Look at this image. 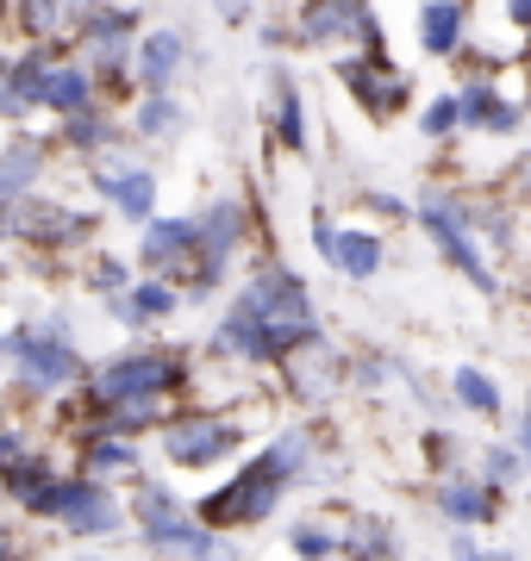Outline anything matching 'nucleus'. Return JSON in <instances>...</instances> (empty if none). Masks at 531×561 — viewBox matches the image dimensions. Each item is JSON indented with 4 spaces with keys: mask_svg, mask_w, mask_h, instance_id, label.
<instances>
[{
    "mask_svg": "<svg viewBox=\"0 0 531 561\" xmlns=\"http://www.w3.org/2000/svg\"><path fill=\"white\" fill-rule=\"evenodd\" d=\"M0 13H7V7H0Z\"/></svg>",
    "mask_w": 531,
    "mask_h": 561,
    "instance_id": "44",
    "label": "nucleus"
},
{
    "mask_svg": "<svg viewBox=\"0 0 531 561\" xmlns=\"http://www.w3.org/2000/svg\"><path fill=\"white\" fill-rule=\"evenodd\" d=\"M25 505H32L38 518H63L76 537H106V530H120V505L106 500V486H94V481H50Z\"/></svg>",
    "mask_w": 531,
    "mask_h": 561,
    "instance_id": "3",
    "label": "nucleus"
},
{
    "mask_svg": "<svg viewBox=\"0 0 531 561\" xmlns=\"http://www.w3.org/2000/svg\"><path fill=\"white\" fill-rule=\"evenodd\" d=\"M507 20H512V25H531V0H512V7H507Z\"/></svg>",
    "mask_w": 531,
    "mask_h": 561,
    "instance_id": "41",
    "label": "nucleus"
},
{
    "mask_svg": "<svg viewBox=\"0 0 531 561\" xmlns=\"http://www.w3.org/2000/svg\"><path fill=\"white\" fill-rule=\"evenodd\" d=\"M344 81H350V94H357L369 113H394V106L407 101V76H400V69H388L382 57L344 62Z\"/></svg>",
    "mask_w": 531,
    "mask_h": 561,
    "instance_id": "12",
    "label": "nucleus"
},
{
    "mask_svg": "<svg viewBox=\"0 0 531 561\" xmlns=\"http://www.w3.org/2000/svg\"><path fill=\"white\" fill-rule=\"evenodd\" d=\"M526 461H531V405H526Z\"/></svg>",
    "mask_w": 531,
    "mask_h": 561,
    "instance_id": "43",
    "label": "nucleus"
},
{
    "mask_svg": "<svg viewBox=\"0 0 531 561\" xmlns=\"http://www.w3.org/2000/svg\"><path fill=\"white\" fill-rule=\"evenodd\" d=\"M138 256L150 262V268H169V262H188L194 256V225L188 219H150L144 225V243Z\"/></svg>",
    "mask_w": 531,
    "mask_h": 561,
    "instance_id": "14",
    "label": "nucleus"
},
{
    "mask_svg": "<svg viewBox=\"0 0 531 561\" xmlns=\"http://www.w3.org/2000/svg\"><path fill=\"white\" fill-rule=\"evenodd\" d=\"M169 306H176V287H163V280H144V287H132V312H138V319H163Z\"/></svg>",
    "mask_w": 531,
    "mask_h": 561,
    "instance_id": "29",
    "label": "nucleus"
},
{
    "mask_svg": "<svg viewBox=\"0 0 531 561\" xmlns=\"http://www.w3.org/2000/svg\"><path fill=\"white\" fill-rule=\"evenodd\" d=\"M313 337V294L287 268H269L238 294L231 319L219 324V343L245 362H275L294 356L301 343Z\"/></svg>",
    "mask_w": 531,
    "mask_h": 561,
    "instance_id": "1",
    "label": "nucleus"
},
{
    "mask_svg": "<svg viewBox=\"0 0 531 561\" xmlns=\"http://www.w3.org/2000/svg\"><path fill=\"white\" fill-rule=\"evenodd\" d=\"M7 461H20V431H0V468Z\"/></svg>",
    "mask_w": 531,
    "mask_h": 561,
    "instance_id": "39",
    "label": "nucleus"
},
{
    "mask_svg": "<svg viewBox=\"0 0 531 561\" xmlns=\"http://www.w3.org/2000/svg\"><path fill=\"white\" fill-rule=\"evenodd\" d=\"M38 169H44V144L38 138H13L7 144V157H0V206L25 201V187L38 181Z\"/></svg>",
    "mask_w": 531,
    "mask_h": 561,
    "instance_id": "15",
    "label": "nucleus"
},
{
    "mask_svg": "<svg viewBox=\"0 0 531 561\" xmlns=\"http://www.w3.org/2000/svg\"><path fill=\"white\" fill-rule=\"evenodd\" d=\"M344 549L357 561H400V549H394V530L382 518H357L350 524V537H344Z\"/></svg>",
    "mask_w": 531,
    "mask_h": 561,
    "instance_id": "21",
    "label": "nucleus"
},
{
    "mask_svg": "<svg viewBox=\"0 0 531 561\" xmlns=\"http://www.w3.org/2000/svg\"><path fill=\"white\" fill-rule=\"evenodd\" d=\"M94 287H101L106 300H113V294H125V268H120L113 256H106V262H94Z\"/></svg>",
    "mask_w": 531,
    "mask_h": 561,
    "instance_id": "36",
    "label": "nucleus"
},
{
    "mask_svg": "<svg viewBox=\"0 0 531 561\" xmlns=\"http://www.w3.org/2000/svg\"><path fill=\"white\" fill-rule=\"evenodd\" d=\"M138 518H144V537H150V549H182V556H194V561H213V556H219V542L206 537L194 518H182L163 486H144V493H138Z\"/></svg>",
    "mask_w": 531,
    "mask_h": 561,
    "instance_id": "6",
    "label": "nucleus"
},
{
    "mask_svg": "<svg viewBox=\"0 0 531 561\" xmlns=\"http://www.w3.org/2000/svg\"><path fill=\"white\" fill-rule=\"evenodd\" d=\"M20 113H25V106L13 101V62L0 57V119H20Z\"/></svg>",
    "mask_w": 531,
    "mask_h": 561,
    "instance_id": "37",
    "label": "nucleus"
},
{
    "mask_svg": "<svg viewBox=\"0 0 531 561\" xmlns=\"http://www.w3.org/2000/svg\"><path fill=\"white\" fill-rule=\"evenodd\" d=\"M263 456L275 461V468H282V481H294V474H301V468H307V456H313V443L301 437V431H282V437L269 443Z\"/></svg>",
    "mask_w": 531,
    "mask_h": 561,
    "instance_id": "26",
    "label": "nucleus"
},
{
    "mask_svg": "<svg viewBox=\"0 0 531 561\" xmlns=\"http://www.w3.org/2000/svg\"><path fill=\"white\" fill-rule=\"evenodd\" d=\"M426 225H431V238H438V250H444L463 275L482 287V294H494V275H488V262L475 256V238H470V225H463V213L444 201V194H431L426 201Z\"/></svg>",
    "mask_w": 531,
    "mask_h": 561,
    "instance_id": "9",
    "label": "nucleus"
},
{
    "mask_svg": "<svg viewBox=\"0 0 531 561\" xmlns=\"http://www.w3.org/2000/svg\"><path fill=\"white\" fill-rule=\"evenodd\" d=\"M512 187H519V194H531V157L512 162Z\"/></svg>",
    "mask_w": 531,
    "mask_h": 561,
    "instance_id": "40",
    "label": "nucleus"
},
{
    "mask_svg": "<svg viewBox=\"0 0 531 561\" xmlns=\"http://www.w3.org/2000/svg\"><path fill=\"white\" fill-rule=\"evenodd\" d=\"M0 350L20 362L32 387H69V381H82V356L63 343V331H13V337H0Z\"/></svg>",
    "mask_w": 531,
    "mask_h": 561,
    "instance_id": "5",
    "label": "nucleus"
},
{
    "mask_svg": "<svg viewBox=\"0 0 531 561\" xmlns=\"http://www.w3.org/2000/svg\"><path fill=\"white\" fill-rule=\"evenodd\" d=\"M456 400L475 405V412H500V387H494L482 368H456Z\"/></svg>",
    "mask_w": 531,
    "mask_h": 561,
    "instance_id": "27",
    "label": "nucleus"
},
{
    "mask_svg": "<svg viewBox=\"0 0 531 561\" xmlns=\"http://www.w3.org/2000/svg\"><path fill=\"white\" fill-rule=\"evenodd\" d=\"M163 419V393H144V400H125V405H106V424L113 431H144V424Z\"/></svg>",
    "mask_w": 531,
    "mask_h": 561,
    "instance_id": "25",
    "label": "nucleus"
},
{
    "mask_svg": "<svg viewBox=\"0 0 531 561\" xmlns=\"http://www.w3.org/2000/svg\"><path fill=\"white\" fill-rule=\"evenodd\" d=\"M94 181H101V194H113V206H120L125 219H150V206H157V181L144 175V169L101 162V169H94Z\"/></svg>",
    "mask_w": 531,
    "mask_h": 561,
    "instance_id": "13",
    "label": "nucleus"
},
{
    "mask_svg": "<svg viewBox=\"0 0 531 561\" xmlns=\"http://www.w3.org/2000/svg\"><path fill=\"white\" fill-rule=\"evenodd\" d=\"M138 131L144 138H176V131H182V106L169 101V94H150L144 113H138Z\"/></svg>",
    "mask_w": 531,
    "mask_h": 561,
    "instance_id": "24",
    "label": "nucleus"
},
{
    "mask_svg": "<svg viewBox=\"0 0 531 561\" xmlns=\"http://www.w3.org/2000/svg\"><path fill=\"white\" fill-rule=\"evenodd\" d=\"M88 468H132V449L120 437H88Z\"/></svg>",
    "mask_w": 531,
    "mask_h": 561,
    "instance_id": "31",
    "label": "nucleus"
},
{
    "mask_svg": "<svg viewBox=\"0 0 531 561\" xmlns=\"http://www.w3.org/2000/svg\"><path fill=\"white\" fill-rule=\"evenodd\" d=\"M282 486H287L282 468H275L269 456L250 461L231 486H219V493H206V500H201V530H206V524H257V518H269L275 500H282Z\"/></svg>",
    "mask_w": 531,
    "mask_h": 561,
    "instance_id": "2",
    "label": "nucleus"
},
{
    "mask_svg": "<svg viewBox=\"0 0 531 561\" xmlns=\"http://www.w3.org/2000/svg\"><path fill=\"white\" fill-rule=\"evenodd\" d=\"M163 449L176 468H206V461H225L238 449V424L219 412H194V419H176L163 431Z\"/></svg>",
    "mask_w": 531,
    "mask_h": 561,
    "instance_id": "7",
    "label": "nucleus"
},
{
    "mask_svg": "<svg viewBox=\"0 0 531 561\" xmlns=\"http://www.w3.org/2000/svg\"><path fill=\"white\" fill-rule=\"evenodd\" d=\"M331 549H338V542H331L319 524H301V530H294V556H301V561H326Z\"/></svg>",
    "mask_w": 531,
    "mask_h": 561,
    "instance_id": "32",
    "label": "nucleus"
},
{
    "mask_svg": "<svg viewBox=\"0 0 531 561\" xmlns=\"http://www.w3.org/2000/svg\"><path fill=\"white\" fill-rule=\"evenodd\" d=\"M0 231H13V238L25 243H76L88 238V219L82 213H63L57 201H13V206H0Z\"/></svg>",
    "mask_w": 531,
    "mask_h": 561,
    "instance_id": "8",
    "label": "nucleus"
},
{
    "mask_svg": "<svg viewBox=\"0 0 531 561\" xmlns=\"http://www.w3.org/2000/svg\"><path fill=\"white\" fill-rule=\"evenodd\" d=\"M69 144H76V150H94V144H106V125H101V113H94V106L69 119Z\"/></svg>",
    "mask_w": 531,
    "mask_h": 561,
    "instance_id": "33",
    "label": "nucleus"
},
{
    "mask_svg": "<svg viewBox=\"0 0 531 561\" xmlns=\"http://www.w3.org/2000/svg\"><path fill=\"white\" fill-rule=\"evenodd\" d=\"M363 13L369 7H313L301 20V38L307 44H338L344 32H363Z\"/></svg>",
    "mask_w": 531,
    "mask_h": 561,
    "instance_id": "19",
    "label": "nucleus"
},
{
    "mask_svg": "<svg viewBox=\"0 0 531 561\" xmlns=\"http://www.w3.org/2000/svg\"><path fill=\"white\" fill-rule=\"evenodd\" d=\"M176 62H182V38L176 32H157V38L138 44V76L150 81V94H163V81L176 76Z\"/></svg>",
    "mask_w": 531,
    "mask_h": 561,
    "instance_id": "18",
    "label": "nucleus"
},
{
    "mask_svg": "<svg viewBox=\"0 0 531 561\" xmlns=\"http://www.w3.org/2000/svg\"><path fill=\"white\" fill-rule=\"evenodd\" d=\"M494 101H500V94H494V88H482V81H475V88H463V94H450V106H456V125H488Z\"/></svg>",
    "mask_w": 531,
    "mask_h": 561,
    "instance_id": "28",
    "label": "nucleus"
},
{
    "mask_svg": "<svg viewBox=\"0 0 531 561\" xmlns=\"http://www.w3.org/2000/svg\"><path fill=\"white\" fill-rule=\"evenodd\" d=\"M0 561H13V537H0Z\"/></svg>",
    "mask_w": 531,
    "mask_h": 561,
    "instance_id": "42",
    "label": "nucleus"
},
{
    "mask_svg": "<svg viewBox=\"0 0 531 561\" xmlns=\"http://www.w3.org/2000/svg\"><path fill=\"white\" fill-rule=\"evenodd\" d=\"M419 125H426L431 138H444V131H456V106H450V94H444V101H431V106H426V119H419Z\"/></svg>",
    "mask_w": 531,
    "mask_h": 561,
    "instance_id": "34",
    "label": "nucleus"
},
{
    "mask_svg": "<svg viewBox=\"0 0 531 561\" xmlns=\"http://www.w3.org/2000/svg\"><path fill=\"white\" fill-rule=\"evenodd\" d=\"M282 138L301 150L307 144V113H301V94H294V81H282Z\"/></svg>",
    "mask_w": 531,
    "mask_h": 561,
    "instance_id": "30",
    "label": "nucleus"
},
{
    "mask_svg": "<svg viewBox=\"0 0 531 561\" xmlns=\"http://www.w3.org/2000/svg\"><path fill=\"white\" fill-rule=\"evenodd\" d=\"M313 243H319V256L338 262L344 275H375L382 268V238L375 231H338L331 219H313Z\"/></svg>",
    "mask_w": 531,
    "mask_h": 561,
    "instance_id": "11",
    "label": "nucleus"
},
{
    "mask_svg": "<svg viewBox=\"0 0 531 561\" xmlns=\"http://www.w3.org/2000/svg\"><path fill=\"white\" fill-rule=\"evenodd\" d=\"M463 25H470V13H463V7H450V0H438V7H419V44H426L431 57L463 50Z\"/></svg>",
    "mask_w": 531,
    "mask_h": 561,
    "instance_id": "17",
    "label": "nucleus"
},
{
    "mask_svg": "<svg viewBox=\"0 0 531 561\" xmlns=\"http://www.w3.org/2000/svg\"><path fill=\"white\" fill-rule=\"evenodd\" d=\"M38 106H50V113H63V119L88 113V106H94V81H88V69L57 62V69H50V81H44V101Z\"/></svg>",
    "mask_w": 531,
    "mask_h": 561,
    "instance_id": "16",
    "label": "nucleus"
},
{
    "mask_svg": "<svg viewBox=\"0 0 531 561\" xmlns=\"http://www.w3.org/2000/svg\"><path fill=\"white\" fill-rule=\"evenodd\" d=\"M438 505H444V518H456V524L494 518V493L488 486H470V481H450L444 493H438Z\"/></svg>",
    "mask_w": 531,
    "mask_h": 561,
    "instance_id": "20",
    "label": "nucleus"
},
{
    "mask_svg": "<svg viewBox=\"0 0 531 561\" xmlns=\"http://www.w3.org/2000/svg\"><path fill=\"white\" fill-rule=\"evenodd\" d=\"M282 362H287V381H294L301 400H331L338 381H344V356H338L326 337H307L294 356H282Z\"/></svg>",
    "mask_w": 531,
    "mask_h": 561,
    "instance_id": "10",
    "label": "nucleus"
},
{
    "mask_svg": "<svg viewBox=\"0 0 531 561\" xmlns=\"http://www.w3.org/2000/svg\"><path fill=\"white\" fill-rule=\"evenodd\" d=\"M20 20H25V25H32V32H50V25H57V20H63V13H57V7H25Z\"/></svg>",
    "mask_w": 531,
    "mask_h": 561,
    "instance_id": "38",
    "label": "nucleus"
},
{
    "mask_svg": "<svg viewBox=\"0 0 531 561\" xmlns=\"http://www.w3.org/2000/svg\"><path fill=\"white\" fill-rule=\"evenodd\" d=\"M44 81H50V50H32V57L13 62V101L38 106L44 101Z\"/></svg>",
    "mask_w": 531,
    "mask_h": 561,
    "instance_id": "22",
    "label": "nucleus"
},
{
    "mask_svg": "<svg viewBox=\"0 0 531 561\" xmlns=\"http://www.w3.org/2000/svg\"><path fill=\"white\" fill-rule=\"evenodd\" d=\"M512 474H519V456H512V449H488V493L500 481H512Z\"/></svg>",
    "mask_w": 531,
    "mask_h": 561,
    "instance_id": "35",
    "label": "nucleus"
},
{
    "mask_svg": "<svg viewBox=\"0 0 531 561\" xmlns=\"http://www.w3.org/2000/svg\"><path fill=\"white\" fill-rule=\"evenodd\" d=\"M182 381V368L163 356V350H125L113 356L94 375V400L101 405H125V400H144V393H163V387Z\"/></svg>",
    "mask_w": 531,
    "mask_h": 561,
    "instance_id": "4",
    "label": "nucleus"
},
{
    "mask_svg": "<svg viewBox=\"0 0 531 561\" xmlns=\"http://www.w3.org/2000/svg\"><path fill=\"white\" fill-rule=\"evenodd\" d=\"M0 486H7V493H20V500H32V493L50 486V468H44L38 456H20V461H7V468H0Z\"/></svg>",
    "mask_w": 531,
    "mask_h": 561,
    "instance_id": "23",
    "label": "nucleus"
}]
</instances>
